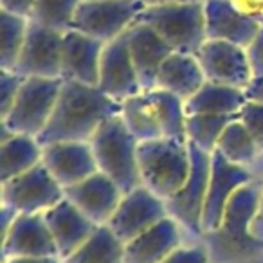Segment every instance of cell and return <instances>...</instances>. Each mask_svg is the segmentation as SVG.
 Listing matches in <instances>:
<instances>
[{
    "instance_id": "obj_1",
    "label": "cell",
    "mask_w": 263,
    "mask_h": 263,
    "mask_svg": "<svg viewBox=\"0 0 263 263\" xmlns=\"http://www.w3.org/2000/svg\"><path fill=\"white\" fill-rule=\"evenodd\" d=\"M117 101L96 85L63 80L54 110L36 141L42 146L54 143H87L108 117L119 114Z\"/></svg>"
},
{
    "instance_id": "obj_2",
    "label": "cell",
    "mask_w": 263,
    "mask_h": 263,
    "mask_svg": "<svg viewBox=\"0 0 263 263\" xmlns=\"http://www.w3.org/2000/svg\"><path fill=\"white\" fill-rule=\"evenodd\" d=\"M88 143L94 152L98 170L112 179L114 184L123 191V195L141 186L139 162H137L139 141L128 130L121 112L108 117Z\"/></svg>"
},
{
    "instance_id": "obj_3",
    "label": "cell",
    "mask_w": 263,
    "mask_h": 263,
    "mask_svg": "<svg viewBox=\"0 0 263 263\" xmlns=\"http://www.w3.org/2000/svg\"><path fill=\"white\" fill-rule=\"evenodd\" d=\"M141 184L159 198L173 197L186 184L191 172V154L187 141L168 137L141 141L137 144Z\"/></svg>"
},
{
    "instance_id": "obj_4",
    "label": "cell",
    "mask_w": 263,
    "mask_h": 263,
    "mask_svg": "<svg viewBox=\"0 0 263 263\" xmlns=\"http://www.w3.org/2000/svg\"><path fill=\"white\" fill-rule=\"evenodd\" d=\"M136 20L154 27L175 52L195 54L208 40L204 0L144 8Z\"/></svg>"
},
{
    "instance_id": "obj_5",
    "label": "cell",
    "mask_w": 263,
    "mask_h": 263,
    "mask_svg": "<svg viewBox=\"0 0 263 263\" xmlns=\"http://www.w3.org/2000/svg\"><path fill=\"white\" fill-rule=\"evenodd\" d=\"M259 190L243 184L229 198L218 229L213 231V245L226 258H249L259 252L263 241L252 234V220L258 211Z\"/></svg>"
},
{
    "instance_id": "obj_6",
    "label": "cell",
    "mask_w": 263,
    "mask_h": 263,
    "mask_svg": "<svg viewBox=\"0 0 263 263\" xmlns=\"http://www.w3.org/2000/svg\"><path fill=\"white\" fill-rule=\"evenodd\" d=\"M63 78H26L2 124L15 134L38 137L54 110Z\"/></svg>"
},
{
    "instance_id": "obj_7",
    "label": "cell",
    "mask_w": 263,
    "mask_h": 263,
    "mask_svg": "<svg viewBox=\"0 0 263 263\" xmlns=\"http://www.w3.org/2000/svg\"><path fill=\"white\" fill-rule=\"evenodd\" d=\"M143 9L139 0H81L70 29L108 44L126 33Z\"/></svg>"
},
{
    "instance_id": "obj_8",
    "label": "cell",
    "mask_w": 263,
    "mask_h": 263,
    "mask_svg": "<svg viewBox=\"0 0 263 263\" xmlns=\"http://www.w3.org/2000/svg\"><path fill=\"white\" fill-rule=\"evenodd\" d=\"M65 198V191L44 162L2 182V202L18 213L47 211Z\"/></svg>"
},
{
    "instance_id": "obj_9",
    "label": "cell",
    "mask_w": 263,
    "mask_h": 263,
    "mask_svg": "<svg viewBox=\"0 0 263 263\" xmlns=\"http://www.w3.org/2000/svg\"><path fill=\"white\" fill-rule=\"evenodd\" d=\"M191 154V172L186 184L177 191L173 197L166 198L164 204L172 218L180 222L193 233L202 231V211H204L205 195L209 186V173H211V154L200 150L190 143Z\"/></svg>"
},
{
    "instance_id": "obj_10",
    "label": "cell",
    "mask_w": 263,
    "mask_h": 263,
    "mask_svg": "<svg viewBox=\"0 0 263 263\" xmlns=\"http://www.w3.org/2000/svg\"><path fill=\"white\" fill-rule=\"evenodd\" d=\"M166 216H168V209H166L164 200L152 193L148 187L139 186L132 190L130 193L123 195L119 205L106 226L126 245L128 241L143 234L144 231Z\"/></svg>"
},
{
    "instance_id": "obj_11",
    "label": "cell",
    "mask_w": 263,
    "mask_h": 263,
    "mask_svg": "<svg viewBox=\"0 0 263 263\" xmlns=\"http://www.w3.org/2000/svg\"><path fill=\"white\" fill-rule=\"evenodd\" d=\"M204 76L208 81L247 88L252 81V70L245 47L223 40H205L197 52Z\"/></svg>"
},
{
    "instance_id": "obj_12",
    "label": "cell",
    "mask_w": 263,
    "mask_h": 263,
    "mask_svg": "<svg viewBox=\"0 0 263 263\" xmlns=\"http://www.w3.org/2000/svg\"><path fill=\"white\" fill-rule=\"evenodd\" d=\"M63 33L31 20L15 72L24 78H62Z\"/></svg>"
},
{
    "instance_id": "obj_13",
    "label": "cell",
    "mask_w": 263,
    "mask_h": 263,
    "mask_svg": "<svg viewBox=\"0 0 263 263\" xmlns=\"http://www.w3.org/2000/svg\"><path fill=\"white\" fill-rule=\"evenodd\" d=\"M243 184H249L247 170L243 166L227 161L220 152H213L208 195H205L204 211H202V231L204 233H213L218 229L227 202L233 197L234 191Z\"/></svg>"
},
{
    "instance_id": "obj_14",
    "label": "cell",
    "mask_w": 263,
    "mask_h": 263,
    "mask_svg": "<svg viewBox=\"0 0 263 263\" xmlns=\"http://www.w3.org/2000/svg\"><path fill=\"white\" fill-rule=\"evenodd\" d=\"M98 87L116 101H124L143 92L130 51H128L126 33L114 38L103 47Z\"/></svg>"
},
{
    "instance_id": "obj_15",
    "label": "cell",
    "mask_w": 263,
    "mask_h": 263,
    "mask_svg": "<svg viewBox=\"0 0 263 263\" xmlns=\"http://www.w3.org/2000/svg\"><path fill=\"white\" fill-rule=\"evenodd\" d=\"M126 42L141 88L152 90L157 87V74L161 65L172 54L173 49L159 36L154 27L137 20L126 29Z\"/></svg>"
},
{
    "instance_id": "obj_16",
    "label": "cell",
    "mask_w": 263,
    "mask_h": 263,
    "mask_svg": "<svg viewBox=\"0 0 263 263\" xmlns=\"http://www.w3.org/2000/svg\"><path fill=\"white\" fill-rule=\"evenodd\" d=\"M63 191H65V198H69L96 226L108 223L123 198V191L101 172H96L94 175L65 187Z\"/></svg>"
},
{
    "instance_id": "obj_17",
    "label": "cell",
    "mask_w": 263,
    "mask_h": 263,
    "mask_svg": "<svg viewBox=\"0 0 263 263\" xmlns=\"http://www.w3.org/2000/svg\"><path fill=\"white\" fill-rule=\"evenodd\" d=\"M42 162L63 190L99 172L90 143H54L42 146Z\"/></svg>"
},
{
    "instance_id": "obj_18",
    "label": "cell",
    "mask_w": 263,
    "mask_h": 263,
    "mask_svg": "<svg viewBox=\"0 0 263 263\" xmlns=\"http://www.w3.org/2000/svg\"><path fill=\"white\" fill-rule=\"evenodd\" d=\"M4 258L18 256H56V241L45 223L44 215L18 213L11 229L2 238Z\"/></svg>"
},
{
    "instance_id": "obj_19",
    "label": "cell",
    "mask_w": 263,
    "mask_h": 263,
    "mask_svg": "<svg viewBox=\"0 0 263 263\" xmlns=\"http://www.w3.org/2000/svg\"><path fill=\"white\" fill-rule=\"evenodd\" d=\"M105 44L76 29L63 33L62 78L85 85H96L99 80V62Z\"/></svg>"
},
{
    "instance_id": "obj_20",
    "label": "cell",
    "mask_w": 263,
    "mask_h": 263,
    "mask_svg": "<svg viewBox=\"0 0 263 263\" xmlns=\"http://www.w3.org/2000/svg\"><path fill=\"white\" fill-rule=\"evenodd\" d=\"M204 15L208 40H223L247 47L261 27L238 11L229 0H204Z\"/></svg>"
},
{
    "instance_id": "obj_21",
    "label": "cell",
    "mask_w": 263,
    "mask_h": 263,
    "mask_svg": "<svg viewBox=\"0 0 263 263\" xmlns=\"http://www.w3.org/2000/svg\"><path fill=\"white\" fill-rule=\"evenodd\" d=\"M44 218L56 241V249L62 258L70 256L85 243L96 231V223L83 215L69 198H63L56 205L44 211Z\"/></svg>"
},
{
    "instance_id": "obj_22",
    "label": "cell",
    "mask_w": 263,
    "mask_h": 263,
    "mask_svg": "<svg viewBox=\"0 0 263 263\" xmlns=\"http://www.w3.org/2000/svg\"><path fill=\"white\" fill-rule=\"evenodd\" d=\"M180 234L175 218H162L143 234L128 241L124 247V263H162L179 249Z\"/></svg>"
},
{
    "instance_id": "obj_23",
    "label": "cell",
    "mask_w": 263,
    "mask_h": 263,
    "mask_svg": "<svg viewBox=\"0 0 263 263\" xmlns=\"http://www.w3.org/2000/svg\"><path fill=\"white\" fill-rule=\"evenodd\" d=\"M205 81L208 80H205L204 70H202L197 56L173 51L161 65L155 88L168 90L186 101L195 92L200 90V87Z\"/></svg>"
},
{
    "instance_id": "obj_24",
    "label": "cell",
    "mask_w": 263,
    "mask_h": 263,
    "mask_svg": "<svg viewBox=\"0 0 263 263\" xmlns=\"http://www.w3.org/2000/svg\"><path fill=\"white\" fill-rule=\"evenodd\" d=\"M247 103L243 88L205 81L200 90L184 101L186 116L191 114H216V116H238Z\"/></svg>"
},
{
    "instance_id": "obj_25",
    "label": "cell",
    "mask_w": 263,
    "mask_h": 263,
    "mask_svg": "<svg viewBox=\"0 0 263 263\" xmlns=\"http://www.w3.org/2000/svg\"><path fill=\"white\" fill-rule=\"evenodd\" d=\"M126 245L114 234L108 226H98L96 231L78 247L65 263H124Z\"/></svg>"
},
{
    "instance_id": "obj_26",
    "label": "cell",
    "mask_w": 263,
    "mask_h": 263,
    "mask_svg": "<svg viewBox=\"0 0 263 263\" xmlns=\"http://www.w3.org/2000/svg\"><path fill=\"white\" fill-rule=\"evenodd\" d=\"M121 116H123L128 130L136 136L139 143L162 137L154 101H152L148 90L124 99L123 106H121Z\"/></svg>"
},
{
    "instance_id": "obj_27",
    "label": "cell",
    "mask_w": 263,
    "mask_h": 263,
    "mask_svg": "<svg viewBox=\"0 0 263 263\" xmlns=\"http://www.w3.org/2000/svg\"><path fill=\"white\" fill-rule=\"evenodd\" d=\"M2 182L27 172L42 162V144L36 137L15 134L2 143Z\"/></svg>"
},
{
    "instance_id": "obj_28",
    "label": "cell",
    "mask_w": 263,
    "mask_h": 263,
    "mask_svg": "<svg viewBox=\"0 0 263 263\" xmlns=\"http://www.w3.org/2000/svg\"><path fill=\"white\" fill-rule=\"evenodd\" d=\"M157 114L159 126H161L162 137L186 143V110H184V99L172 94L162 88H152L148 90Z\"/></svg>"
},
{
    "instance_id": "obj_29",
    "label": "cell",
    "mask_w": 263,
    "mask_h": 263,
    "mask_svg": "<svg viewBox=\"0 0 263 263\" xmlns=\"http://www.w3.org/2000/svg\"><path fill=\"white\" fill-rule=\"evenodd\" d=\"M29 22V18H24L20 15H13V13L0 9V33H2L0 67H2V70L16 69V63H18L24 44H26Z\"/></svg>"
},
{
    "instance_id": "obj_30",
    "label": "cell",
    "mask_w": 263,
    "mask_h": 263,
    "mask_svg": "<svg viewBox=\"0 0 263 263\" xmlns=\"http://www.w3.org/2000/svg\"><path fill=\"white\" fill-rule=\"evenodd\" d=\"M216 152H220L227 161L238 166H245L254 161L259 150L240 117H234L222 132L218 144H216Z\"/></svg>"
},
{
    "instance_id": "obj_31",
    "label": "cell",
    "mask_w": 263,
    "mask_h": 263,
    "mask_svg": "<svg viewBox=\"0 0 263 263\" xmlns=\"http://www.w3.org/2000/svg\"><path fill=\"white\" fill-rule=\"evenodd\" d=\"M238 116H216V114H191L186 116V137L200 150L213 154L226 126Z\"/></svg>"
},
{
    "instance_id": "obj_32",
    "label": "cell",
    "mask_w": 263,
    "mask_h": 263,
    "mask_svg": "<svg viewBox=\"0 0 263 263\" xmlns=\"http://www.w3.org/2000/svg\"><path fill=\"white\" fill-rule=\"evenodd\" d=\"M80 2L81 0H34L31 20L65 33L72 26L74 13H76Z\"/></svg>"
},
{
    "instance_id": "obj_33",
    "label": "cell",
    "mask_w": 263,
    "mask_h": 263,
    "mask_svg": "<svg viewBox=\"0 0 263 263\" xmlns=\"http://www.w3.org/2000/svg\"><path fill=\"white\" fill-rule=\"evenodd\" d=\"M249 134L254 139L258 150H263V105L256 101H247L238 114Z\"/></svg>"
},
{
    "instance_id": "obj_34",
    "label": "cell",
    "mask_w": 263,
    "mask_h": 263,
    "mask_svg": "<svg viewBox=\"0 0 263 263\" xmlns=\"http://www.w3.org/2000/svg\"><path fill=\"white\" fill-rule=\"evenodd\" d=\"M24 80L26 78L15 70H2V74H0V90H2L0 92V103H2L0 114H2V117L11 110Z\"/></svg>"
},
{
    "instance_id": "obj_35",
    "label": "cell",
    "mask_w": 263,
    "mask_h": 263,
    "mask_svg": "<svg viewBox=\"0 0 263 263\" xmlns=\"http://www.w3.org/2000/svg\"><path fill=\"white\" fill-rule=\"evenodd\" d=\"M245 52H247L249 63H251L252 80L254 78H263V26L259 27L254 40L245 47Z\"/></svg>"
},
{
    "instance_id": "obj_36",
    "label": "cell",
    "mask_w": 263,
    "mask_h": 263,
    "mask_svg": "<svg viewBox=\"0 0 263 263\" xmlns=\"http://www.w3.org/2000/svg\"><path fill=\"white\" fill-rule=\"evenodd\" d=\"M162 263H209V256L200 247H179Z\"/></svg>"
},
{
    "instance_id": "obj_37",
    "label": "cell",
    "mask_w": 263,
    "mask_h": 263,
    "mask_svg": "<svg viewBox=\"0 0 263 263\" xmlns=\"http://www.w3.org/2000/svg\"><path fill=\"white\" fill-rule=\"evenodd\" d=\"M229 2L245 16L263 26V0H229Z\"/></svg>"
},
{
    "instance_id": "obj_38",
    "label": "cell",
    "mask_w": 263,
    "mask_h": 263,
    "mask_svg": "<svg viewBox=\"0 0 263 263\" xmlns=\"http://www.w3.org/2000/svg\"><path fill=\"white\" fill-rule=\"evenodd\" d=\"M0 9L31 20L34 9V0H0Z\"/></svg>"
},
{
    "instance_id": "obj_39",
    "label": "cell",
    "mask_w": 263,
    "mask_h": 263,
    "mask_svg": "<svg viewBox=\"0 0 263 263\" xmlns=\"http://www.w3.org/2000/svg\"><path fill=\"white\" fill-rule=\"evenodd\" d=\"M252 234L258 238L259 241H263V184L259 187V202H258V211L252 220Z\"/></svg>"
},
{
    "instance_id": "obj_40",
    "label": "cell",
    "mask_w": 263,
    "mask_h": 263,
    "mask_svg": "<svg viewBox=\"0 0 263 263\" xmlns=\"http://www.w3.org/2000/svg\"><path fill=\"white\" fill-rule=\"evenodd\" d=\"M245 96H247V101H256L263 105V78H254L245 88Z\"/></svg>"
},
{
    "instance_id": "obj_41",
    "label": "cell",
    "mask_w": 263,
    "mask_h": 263,
    "mask_svg": "<svg viewBox=\"0 0 263 263\" xmlns=\"http://www.w3.org/2000/svg\"><path fill=\"white\" fill-rule=\"evenodd\" d=\"M6 263H58L54 256H18V258H9Z\"/></svg>"
},
{
    "instance_id": "obj_42",
    "label": "cell",
    "mask_w": 263,
    "mask_h": 263,
    "mask_svg": "<svg viewBox=\"0 0 263 263\" xmlns=\"http://www.w3.org/2000/svg\"><path fill=\"white\" fill-rule=\"evenodd\" d=\"M144 8L152 6H164V4H177V2H193V0H139Z\"/></svg>"
}]
</instances>
